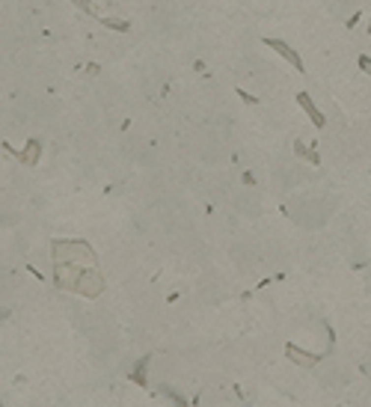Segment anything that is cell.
<instances>
[{"instance_id": "1", "label": "cell", "mask_w": 371, "mask_h": 407, "mask_svg": "<svg viewBox=\"0 0 371 407\" xmlns=\"http://www.w3.org/2000/svg\"><path fill=\"white\" fill-rule=\"evenodd\" d=\"M264 45H270V48H273L276 54H279V57H285L294 68H303V60H300V57H297V54H294V51H291L282 39H264Z\"/></svg>"}, {"instance_id": "2", "label": "cell", "mask_w": 371, "mask_h": 407, "mask_svg": "<svg viewBox=\"0 0 371 407\" xmlns=\"http://www.w3.org/2000/svg\"><path fill=\"white\" fill-rule=\"evenodd\" d=\"M297 101H300V107H303V110H306V113L312 116V122H315V125L321 128V125H324V116H321V110H318V107L312 104V98H309L306 93H300V95H297Z\"/></svg>"}, {"instance_id": "3", "label": "cell", "mask_w": 371, "mask_h": 407, "mask_svg": "<svg viewBox=\"0 0 371 407\" xmlns=\"http://www.w3.org/2000/svg\"><path fill=\"white\" fill-rule=\"evenodd\" d=\"M36 155H39V143H36V140H30V146H27V152H24L21 157L27 160V164H36Z\"/></svg>"}, {"instance_id": "4", "label": "cell", "mask_w": 371, "mask_h": 407, "mask_svg": "<svg viewBox=\"0 0 371 407\" xmlns=\"http://www.w3.org/2000/svg\"><path fill=\"white\" fill-rule=\"evenodd\" d=\"M359 68L371 74V57H359Z\"/></svg>"}, {"instance_id": "5", "label": "cell", "mask_w": 371, "mask_h": 407, "mask_svg": "<svg viewBox=\"0 0 371 407\" xmlns=\"http://www.w3.org/2000/svg\"><path fill=\"white\" fill-rule=\"evenodd\" d=\"M74 3H77V6H86V3H83V0H74Z\"/></svg>"}]
</instances>
